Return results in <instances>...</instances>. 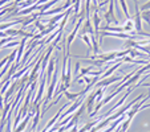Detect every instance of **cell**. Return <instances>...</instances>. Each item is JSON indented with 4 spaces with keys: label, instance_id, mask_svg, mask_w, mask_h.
<instances>
[{
    "label": "cell",
    "instance_id": "obj_1",
    "mask_svg": "<svg viewBox=\"0 0 150 132\" xmlns=\"http://www.w3.org/2000/svg\"><path fill=\"white\" fill-rule=\"evenodd\" d=\"M134 29H136V24H134V21L130 20V19H127L126 23H125V25H124V32H133Z\"/></svg>",
    "mask_w": 150,
    "mask_h": 132
},
{
    "label": "cell",
    "instance_id": "obj_5",
    "mask_svg": "<svg viewBox=\"0 0 150 132\" xmlns=\"http://www.w3.org/2000/svg\"><path fill=\"white\" fill-rule=\"evenodd\" d=\"M81 37H82V40L86 42V45H88V46H92V45H91V40H89V37L86 36V34H82Z\"/></svg>",
    "mask_w": 150,
    "mask_h": 132
},
{
    "label": "cell",
    "instance_id": "obj_3",
    "mask_svg": "<svg viewBox=\"0 0 150 132\" xmlns=\"http://www.w3.org/2000/svg\"><path fill=\"white\" fill-rule=\"evenodd\" d=\"M49 68H48V79H51V77H52V73H53V69H56V59H53L52 58L51 61H49V65H48Z\"/></svg>",
    "mask_w": 150,
    "mask_h": 132
},
{
    "label": "cell",
    "instance_id": "obj_4",
    "mask_svg": "<svg viewBox=\"0 0 150 132\" xmlns=\"http://www.w3.org/2000/svg\"><path fill=\"white\" fill-rule=\"evenodd\" d=\"M141 16H142V19H145V21L150 25V11H142Z\"/></svg>",
    "mask_w": 150,
    "mask_h": 132
},
{
    "label": "cell",
    "instance_id": "obj_2",
    "mask_svg": "<svg viewBox=\"0 0 150 132\" xmlns=\"http://www.w3.org/2000/svg\"><path fill=\"white\" fill-rule=\"evenodd\" d=\"M120 78H121V77H114V78H112V79H105V81H102V82H100V83H97L96 87H97V86H98V87H101V86H109V85L114 83L116 81H118Z\"/></svg>",
    "mask_w": 150,
    "mask_h": 132
}]
</instances>
